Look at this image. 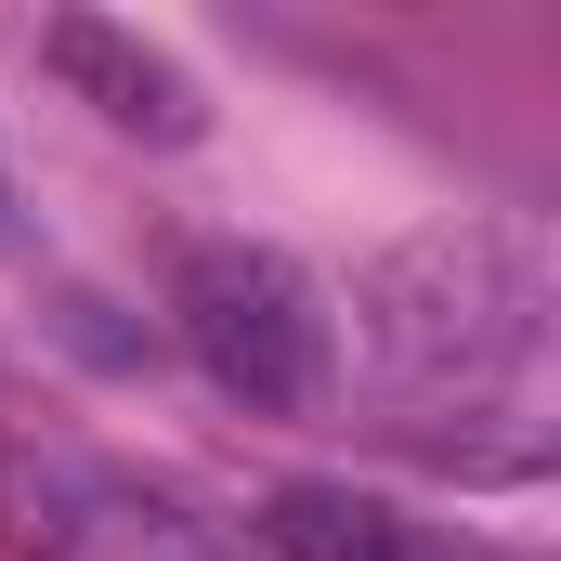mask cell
<instances>
[{
  "label": "cell",
  "mask_w": 561,
  "mask_h": 561,
  "mask_svg": "<svg viewBox=\"0 0 561 561\" xmlns=\"http://www.w3.org/2000/svg\"><path fill=\"white\" fill-rule=\"evenodd\" d=\"M549 353V249L523 222H444L366 275V366L444 419V405H523Z\"/></svg>",
  "instance_id": "cell-1"
},
{
  "label": "cell",
  "mask_w": 561,
  "mask_h": 561,
  "mask_svg": "<svg viewBox=\"0 0 561 561\" xmlns=\"http://www.w3.org/2000/svg\"><path fill=\"white\" fill-rule=\"evenodd\" d=\"M170 327H183V353L209 366V392H236L249 419H313L327 379H340L327 287L300 275L287 249H249V236L183 249V275H170Z\"/></svg>",
  "instance_id": "cell-2"
},
{
  "label": "cell",
  "mask_w": 561,
  "mask_h": 561,
  "mask_svg": "<svg viewBox=\"0 0 561 561\" xmlns=\"http://www.w3.org/2000/svg\"><path fill=\"white\" fill-rule=\"evenodd\" d=\"M39 66H53L92 118H118V131H144V144H196L209 131L183 53H157L144 26H118V13H53V26H39Z\"/></svg>",
  "instance_id": "cell-3"
},
{
  "label": "cell",
  "mask_w": 561,
  "mask_h": 561,
  "mask_svg": "<svg viewBox=\"0 0 561 561\" xmlns=\"http://www.w3.org/2000/svg\"><path fill=\"white\" fill-rule=\"evenodd\" d=\"M262 536H275V561H483L405 510H379V496H353V483H287L262 510Z\"/></svg>",
  "instance_id": "cell-4"
},
{
  "label": "cell",
  "mask_w": 561,
  "mask_h": 561,
  "mask_svg": "<svg viewBox=\"0 0 561 561\" xmlns=\"http://www.w3.org/2000/svg\"><path fill=\"white\" fill-rule=\"evenodd\" d=\"M53 561H209L196 549V523H170L157 496H131V483H53Z\"/></svg>",
  "instance_id": "cell-5"
}]
</instances>
